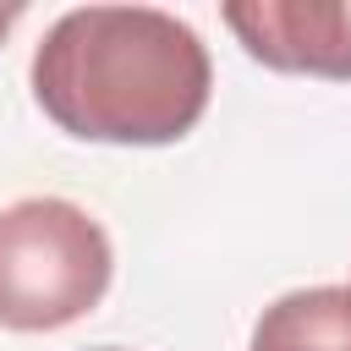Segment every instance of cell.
I'll return each instance as SVG.
<instances>
[{
  "instance_id": "obj_2",
  "label": "cell",
  "mask_w": 351,
  "mask_h": 351,
  "mask_svg": "<svg viewBox=\"0 0 351 351\" xmlns=\"http://www.w3.org/2000/svg\"><path fill=\"white\" fill-rule=\"evenodd\" d=\"M110 274V236L82 203L16 197L0 208V329H66L104 302Z\"/></svg>"
},
{
  "instance_id": "obj_6",
  "label": "cell",
  "mask_w": 351,
  "mask_h": 351,
  "mask_svg": "<svg viewBox=\"0 0 351 351\" xmlns=\"http://www.w3.org/2000/svg\"><path fill=\"white\" fill-rule=\"evenodd\" d=\"M93 351H126V346H93Z\"/></svg>"
},
{
  "instance_id": "obj_3",
  "label": "cell",
  "mask_w": 351,
  "mask_h": 351,
  "mask_svg": "<svg viewBox=\"0 0 351 351\" xmlns=\"http://www.w3.org/2000/svg\"><path fill=\"white\" fill-rule=\"evenodd\" d=\"M225 27L269 71L351 82V0H230Z\"/></svg>"
},
{
  "instance_id": "obj_5",
  "label": "cell",
  "mask_w": 351,
  "mask_h": 351,
  "mask_svg": "<svg viewBox=\"0 0 351 351\" xmlns=\"http://www.w3.org/2000/svg\"><path fill=\"white\" fill-rule=\"evenodd\" d=\"M16 22H22V5H0V38H5Z\"/></svg>"
},
{
  "instance_id": "obj_4",
  "label": "cell",
  "mask_w": 351,
  "mask_h": 351,
  "mask_svg": "<svg viewBox=\"0 0 351 351\" xmlns=\"http://www.w3.org/2000/svg\"><path fill=\"white\" fill-rule=\"evenodd\" d=\"M247 351H351V285H302L274 296Z\"/></svg>"
},
{
  "instance_id": "obj_1",
  "label": "cell",
  "mask_w": 351,
  "mask_h": 351,
  "mask_svg": "<svg viewBox=\"0 0 351 351\" xmlns=\"http://www.w3.org/2000/svg\"><path fill=\"white\" fill-rule=\"evenodd\" d=\"M38 110L77 143H181L214 88L208 44L159 5H77L49 22L27 66Z\"/></svg>"
}]
</instances>
